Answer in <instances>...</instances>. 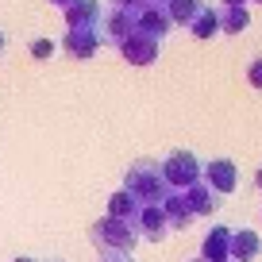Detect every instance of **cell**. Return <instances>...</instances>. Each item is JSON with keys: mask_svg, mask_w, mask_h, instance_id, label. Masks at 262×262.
I'll return each mask as SVG.
<instances>
[{"mask_svg": "<svg viewBox=\"0 0 262 262\" xmlns=\"http://www.w3.org/2000/svg\"><path fill=\"white\" fill-rule=\"evenodd\" d=\"M258 254H262V239H258V231H251V228L231 231L228 262H251V258H258Z\"/></svg>", "mask_w": 262, "mask_h": 262, "instance_id": "5b68a950", "label": "cell"}, {"mask_svg": "<svg viewBox=\"0 0 262 262\" xmlns=\"http://www.w3.org/2000/svg\"><path fill=\"white\" fill-rule=\"evenodd\" d=\"M131 228H135V235H147L150 243H158V239L170 231V228H166V216H162V208H158V205H143Z\"/></svg>", "mask_w": 262, "mask_h": 262, "instance_id": "8992f818", "label": "cell"}, {"mask_svg": "<svg viewBox=\"0 0 262 262\" xmlns=\"http://www.w3.org/2000/svg\"><path fill=\"white\" fill-rule=\"evenodd\" d=\"M224 4H243V0H224Z\"/></svg>", "mask_w": 262, "mask_h": 262, "instance_id": "7402d4cb", "label": "cell"}, {"mask_svg": "<svg viewBox=\"0 0 262 262\" xmlns=\"http://www.w3.org/2000/svg\"><path fill=\"white\" fill-rule=\"evenodd\" d=\"M31 54L35 58H50V54H54V42H50V39H35L31 42Z\"/></svg>", "mask_w": 262, "mask_h": 262, "instance_id": "ac0fdd59", "label": "cell"}, {"mask_svg": "<svg viewBox=\"0 0 262 262\" xmlns=\"http://www.w3.org/2000/svg\"><path fill=\"white\" fill-rule=\"evenodd\" d=\"M228 247H231V228L216 224L205 235V247H201V258L205 262H228Z\"/></svg>", "mask_w": 262, "mask_h": 262, "instance_id": "9c48e42d", "label": "cell"}, {"mask_svg": "<svg viewBox=\"0 0 262 262\" xmlns=\"http://www.w3.org/2000/svg\"><path fill=\"white\" fill-rule=\"evenodd\" d=\"M216 19H220V31H243L251 24L247 4H224V8H216Z\"/></svg>", "mask_w": 262, "mask_h": 262, "instance_id": "5bb4252c", "label": "cell"}, {"mask_svg": "<svg viewBox=\"0 0 262 262\" xmlns=\"http://www.w3.org/2000/svg\"><path fill=\"white\" fill-rule=\"evenodd\" d=\"M123 189H127L139 205H147V201H150V205H162V201H166V173H162V162H150V158L135 162Z\"/></svg>", "mask_w": 262, "mask_h": 262, "instance_id": "6da1fadb", "label": "cell"}, {"mask_svg": "<svg viewBox=\"0 0 262 262\" xmlns=\"http://www.w3.org/2000/svg\"><path fill=\"white\" fill-rule=\"evenodd\" d=\"M247 81H251L254 89H262V54L251 62V70H247Z\"/></svg>", "mask_w": 262, "mask_h": 262, "instance_id": "e0dca14e", "label": "cell"}, {"mask_svg": "<svg viewBox=\"0 0 262 262\" xmlns=\"http://www.w3.org/2000/svg\"><path fill=\"white\" fill-rule=\"evenodd\" d=\"M254 181H258V189H262V170H258V178H254Z\"/></svg>", "mask_w": 262, "mask_h": 262, "instance_id": "44dd1931", "label": "cell"}, {"mask_svg": "<svg viewBox=\"0 0 262 262\" xmlns=\"http://www.w3.org/2000/svg\"><path fill=\"white\" fill-rule=\"evenodd\" d=\"M216 31H220L216 12L212 8H201V12H196V19H193V35H196V39H208V35H216Z\"/></svg>", "mask_w": 262, "mask_h": 262, "instance_id": "2e32d148", "label": "cell"}, {"mask_svg": "<svg viewBox=\"0 0 262 262\" xmlns=\"http://www.w3.org/2000/svg\"><path fill=\"white\" fill-rule=\"evenodd\" d=\"M50 4H62V8H70V4H74V0H50Z\"/></svg>", "mask_w": 262, "mask_h": 262, "instance_id": "ffe728a7", "label": "cell"}, {"mask_svg": "<svg viewBox=\"0 0 262 262\" xmlns=\"http://www.w3.org/2000/svg\"><path fill=\"white\" fill-rule=\"evenodd\" d=\"M0 50H4V31H0Z\"/></svg>", "mask_w": 262, "mask_h": 262, "instance_id": "603a6c76", "label": "cell"}, {"mask_svg": "<svg viewBox=\"0 0 262 262\" xmlns=\"http://www.w3.org/2000/svg\"><path fill=\"white\" fill-rule=\"evenodd\" d=\"M139 208H143V205L127 193V189L112 193V201H108V216H112V220H127V224H131V216H139Z\"/></svg>", "mask_w": 262, "mask_h": 262, "instance_id": "4fadbf2b", "label": "cell"}, {"mask_svg": "<svg viewBox=\"0 0 262 262\" xmlns=\"http://www.w3.org/2000/svg\"><path fill=\"white\" fill-rule=\"evenodd\" d=\"M66 24L70 27H97L100 24V4L97 0H74L66 8Z\"/></svg>", "mask_w": 262, "mask_h": 262, "instance_id": "7c38bea8", "label": "cell"}, {"mask_svg": "<svg viewBox=\"0 0 262 262\" xmlns=\"http://www.w3.org/2000/svg\"><path fill=\"white\" fill-rule=\"evenodd\" d=\"M16 262H35V258H16Z\"/></svg>", "mask_w": 262, "mask_h": 262, "instance_id": "cb8c5ba5", "label": "cell"}, {"mask_svg": "<svg viewBox=\"0 0 262 262\" xmlns=\"http://www.w3.org/2000/svg\"><path fill=\"white\" fill-rule=\"evenodd\" d=\"M93 243H97L100 254H131V247H135V228H131L127 220H112V216H104V220H97L89 228Z\"/></svg>", "mask_w": 262, "mask_h": 262, "instance_id": "7a4b0ae2", "label": "cell"}, {"mask_svg": "<svg viewBox=\"0 0 262 262\" xmlns=\"http://www.w3.org/2000/svg\"><path fill=\"white\" fill-rule=\"evenodd\" d=\"M135 12H139V8H116L112 16L104 19V39L120 47V42L127 39L131 31H135Z\"/></svg>", "mask_w": 262, "mask_h": 262, "instance_id": "ba28073f", "label": "cell"}, {"mask_svg": "<svg viewBox=\"0 0 262 262\" xmlns=\"http://www.w3.org/2000/svg\"><path fill=\"white\" fill-rule=\"evenodd\" d=\"M196 12H201V0H170V24L173 19H181V24H193L196 19Z\"/></svg>", "mask_w": 262, "mask_h": 262, "instance_id": "9a60e30c", "label": "cell"}, {"mask_svg": "<svg viewBox=\"0 0 262 262\" xmlns=\"http://www.w3.org/2000/svg\"><path fill=\"white\" fill-rule=\"evenodd\" d=\"M205 178H208V189H212L216 196L220 193H231L235 189V162H228V158H212V162L205 166Z\"/></svg>", "mask_w": 262, "mask_h": 262, "instance_id": "52a82bcc", "label": "cell"}, {"mask_svg": "<svg viewBox=\"0 0 262 262\" xmlns=\"http://www.w3.org/2000/svg\"><path fill=\"white\" fill-rule=\"evenodd\" d=\"M100 262H131V254H104Z\"/></svg>", "mask_w": 262, "mask_h": 262, "instance_id": "d6986e66", "label": "cell"}, {"mask_svg": "<svg viewBox=\"0 0 262 262\" xmlns=\"http://www.w3.org/2000/svg\"><path fill=\"white\" fill-rule=\"evenodd\" d=\"M97 27H70L66 31V39H62V47L70 50L74 58H89L93 50H97Z\"/></svg>", "mask_w": 262, "mask_h": 262, "instance_id": "30bf717a", "label": "cell"}, {"mask_svg": "<svg viewBox=\"0 0 262 262\" xmlns=\"http://www.w3.org/2000/svg\"><path fill=\"white\" fill-rule=\"evenodd\" d=\"M120 50H123V58H127L131 66H147V62L158 58V42L150 39V35H143V31H131L127 39L120 42Z\"/></svg>", "mask_w": 262, "mask_h": 262, "instance_id": "277c9868", "label": "cell"}, {"mask_svg": "<svg viewBox=\"0 0 262 262\" xmlns=\"http://www.w3.org/2000/svg\"><path fill=\"white\" fill-rule=\"evenodd\" d=\"M196 262H205V258H196Z\"/></svg>", "mask_w": 262, "mask_h": 262, "instance_id": "d4e9b609", "label": "cell"}, {"mask_svg": "<svg viewBox=\"0 0 262 262\" xmlns=\"http://www.w3.org/2000/svg\"><path fill=\"white\" fill-rule=\"evenodd\" d=\"M181 196L189 201L193 216H208V212H216V208H220V196H216V193H212L208 185H201V181H193V185H189V189H185Z\"/></svg>", "mask_w": 262, "mask_h": 262, "instance_id": "8fae6325", "label": "cell"}, {"mask_svg": "<svg viewBox=\"0 0 262 262\" xmlns=\"http://www.w3.org/2000/svg\"><path fill=\"white\" fill-rule=\"evenodd\" d=\"M162 173H166V185H181L189 189L196 181V173H201V162H196L189 150H178V155H170L162 162Z\"/></svg>", "mask_w": 262, "mask_h": 262, "instance_id": "3957f363", "label": "cell"}]
</instances>
